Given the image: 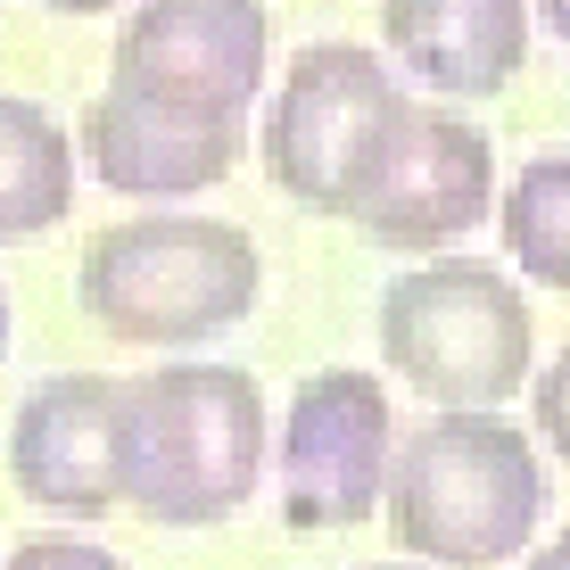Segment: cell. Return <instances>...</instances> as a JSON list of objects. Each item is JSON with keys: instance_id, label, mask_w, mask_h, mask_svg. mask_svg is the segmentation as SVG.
Instances as JSON below:
<instances>
[{"instance_id": "5", "label": "cell", "mask_w": 570, "mask_h": 570, "mask_svg": "<svg viewBox=\"0 0 570 570\" xmlns=\"http://www.w3.org/2000/svg\"><path fill=\"white\" fill-rule=\"evenodd\" d=\"M405 100L414 91L397 83L389 58H372L356 42H306L282 67V91H273V116H265L273 190L298 199L306 215H347Z\"/></svg>"}, {"instance_id": "13", "label": "cell", "mask_w": 570, "mask_h": 570, "mask_svg": "<svg viewBox=\"0 0 570 570\" xmlns=\"http://www.w3.org/2000/svg\"><path fill=\"white\" fill-rule=\"evenodd\" d=\"M504 248L538 289H570V149L529 157L513 174V190L497 199Z\"/></svg>"}, {"instance_id": "6", "label": "cell", "mask_w": 570, "mask_h": 570, "mask_svg": "<svg viewBox=\"0 0 570 570\" xmlns=\"http://www.w3.org/2000/svg\"><path fill=\"white\" fill-rule=\"evenodd\" d=\"M488 207H497V149H488V132L455 108L405 100L364 174V190H356V207H347V224L364 240L397 248V257H439V248H455L463 232L488 224Z\"/></svg>"}, {"instance_id": "10", "label": "cell", "mask_w": 570, "mask_h": 570, "mask_svg": "<svg viewBox=\"0 0 570 570\" xmlns=\"http://www.w3.org/2000/svg\"><path fill=\"white\" fill-rule=\"evenodd\" d=\"M83 166L100 174L116 199H199L240 166V125L232 116H190L141 91H100L75 132Z\"/></svg>"}, {"instance_id": "15", "label": "cell", "mask_w": 570, "mask_h": 570, "mask_svg": "<svg viewBox=\"0 0 570 570\" xmlns=\"http://www.w3.org/2000/svg\"><path fill=\"white\" fill-rule=\"evenodd\" d=\"M9 570H125L108 554V546H91V538H33V546H17Z\"/></svg>"}, {"instance_id": "1", "label": "cell", "mask_w": 570, "mask_h": 570, "mask_svg": "<svg viewBox=\"0 0 570 570\" xmlns=\"http://www.w3.org/2000/svg\"><path fill=\"white\" fill-rule=\"evenodd\" d=\"M546 504H554V480L538 463V439L497 405H439L389 446V538L439 570H497L529 554Z\"/></svg>"}, {"instance_id": "16", "label": "cell", "mask_w": 570, "mask_h": 570, "mask_svg": "<svg viewBox=\"0 0 570 570\" xmlns=\"http://www.w3.org/2000/svg\"><path fill=\"white\" fill-rule=\"evenodd\" d=\"M529 570H570V529H562V538H546L538 554H529Z\"/></svg>"}, {"instance_id": "4", "label": "cell", "mask_w": 570, "mask_h": 570, "mask_svg": "<svg viewBox=\"0 0 570 570\" xmlns=\"http://www.w3.org/2000/svg\"><path fill=\"white\" fill-rule=\"evenodd\" d=\"M381 356L430 405H504L538 372V323L513 273L439 257L381 289Z\"/></svg>"}, {"instance_id": "8", "label": "cell", "mask_w": 570, "mask_h": 570, "mask_svg": "<svg viewBox=\"0 0 570 570\" xmlns=\"http://www.w3.org/2000/svg\"><path fill=\"white\" fill-rule=\"evenodd\" d=\"M397 405L372 372H306L282 414V513L289 529H356L381 513Z\"/></svg>"}, {"instance_id": "2", "label": "cell", "mask_w": 570, "mask_h": 570, "mask_svg": "<svg viewBox=\"0 0 570 570\" xmlns=\"http://www.w3.org/2000/svg\"><path fill=\"white\" fill-rule=\"evenodd\" d=\"M265 389L240 364H166L116 397V497L157 529H215L265 480Z\"/></svg>"}, {"instance_id": "11", "label": "cell", "mask_w": 570, "mask_h": 570, "mask_svg": "<svg viewBox=\"0 0 570 570\" xmlns=\"http://www.w3.org/2000/svg\"><path fill=\"white\" fill-rule=\"evenodd\" d=\"M529 0H381V42L439 100H497L529 67Z\"/></svg>"}, {"instance_id": "3", "label": "cell", "mask_w": 570, "mask_h": 570, "mask_svg": "<svg viewBox=\"0 0 570 570\" xmlns=\"http://www.w3.org/2000/svg\"><path fill=\"white\" fill-rule=\"evenodd\" d=\"M257 289H265L257 240L224 215H183V207L91 232L83 265H75V306L125 347L215 340L257 314Z\"/></svg>"}, {"instance_id": "19", "label": "cell", "mask_w": 570, "mask_h": 570, "mask_svg": "<svg viewBox=\"0 0 570 570\" xmlns=\"http://www.w3.org/2000/svg\"><path fill=\"white\" fill-rule=\"evenodd\" d=\"M0 356H9V289H0Z\"/></svg>"}, {"instance_id": "9", "label": "cell", "mask_w": 570, "mask_h": 570, "mask_svg": "<svg viewBox=\"0 0 570 570\" xmlns=\"http://www.w3.org/2000/svg\"><path fill=\"white\" fill-rule=\"evenodd\" d=\"M116 397L108 372H50L9 422V480L58 521H108L116 504Z\"/></svg>"}, {"instance_id": "12", "label": "cell", "mask_w": 570, "mask_h": 570, "mask_svg": "<svg viewBox=\"0 0 570 570\" xmlns=\"http://www.w3.org/2000/svg\"><path fill=\"white\" fill-rule=\"evenodd\" d=\"M75 207V132L42 100L0 91V240H42Z\"/></svg>"}, {"instance_id": "17", "label": "cell", "mask_w": 570, "mask_h": 570, "mask_svg": "<svg viewBox=\"0 0 570 570\" xmlns=\"http://www.w3.org/2000/svg\"><path fill=\"white\" fill-rule=\"evenodd\" d=\"M529 17H546V33H562V42H570V0H529Z\"/></svg>"}, {"instance_id": "18", "label": "cell", "mask_w": 570, "mask_h": 570, "mask_svg": "<svg viewBox=\"0 0 570 570\" xmlns=\"http://www.w3.org/2000/svg\"><path fill=\"white\" fill-rule=\"evenodd\" d=\"M42 9H58V17H100V9H116V0H42Z\"/></svg>"}, {"instance_id": "7", "label": "cell", "mask_w": 570, "mask_h": 570, "mask_svg": "<svg viewBox=\"0 0 570 570\" xmlns=\"http://www.w3.org/2000/svg\"><path fill=\"white\" fill-rule=\"evenodd\" d=\"M273 75V9L265 0H141L116 33V91L190 108V116H232L248 125Z\"/></svg>"}, {"instance_id": "14", "label": "cell", "mask_w": 570, "mask_h": 570, "mask_svg": "<svg viewBox=\"0 0 570 570\" xmlns=\"http://www.w3.org/2000/svg\"><path fill=\"white\" fill-rule=\"evenodd\" d=\"M529 405H538V430H529V439H546L570 463V347L538 372V397H529Z\"/></svg>"}]
</instances>
